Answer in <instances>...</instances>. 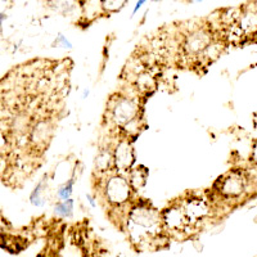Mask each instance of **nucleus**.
I'll list each match as a JSON object with an SVG mask.
<instances>
[{"label": "nucleus", "mask_w": 257, "mask_h": 257, "mask_svg": "<svg viewBox=\"0 0 257 257\" xmlns=\"http://www.w3.org/2000/svg\"><path fill=\"white\" fill-rule=\"evenodd\" d=\"M135 114V105L132 100H121L114 109V117L117 122L126 123L133 120Z\"/></svg>", "instance_id": "7ed1b4c3"}, {"label": "nucleus", "mask_w": 257, "mask_h": 257, "mask_svg": "<svg viewBox=\"0 0 257 257\" xmlns=\"http://www.w3.org/2000/svg\"><path fill=\"white\" fill-rule=\"evenodd\" d=\"M107 196L113 203H123L130 196V187L125 179L114 176L107 184Z\"/></svg>", "instance_id": "f257e3e1"}, {"label": "nucleus", "mask_w": 257, "mask_h": 257, "mask_svg": "<svg viewBox=\"0 0 257 257\" xmlns=\"http://www.w3.org/2000/svg\"><path fill=\"white\" fill-rule=\"evenodd\" d=\"M134 162V155H133L132 147L128 143L122 142L118 144L116 151V164L121 170H127Z\"/></svg>", "instance_id": "f03ea898"}, {"label": "nucleus", "mask_w": 257, "mask_h": 257, "mask_svg": "<svg viewBox=\"0 0 257 257\" xmlns=\"http://www.w3.org/2000/svg\"><path fill=\"white\" fill-rule=\"evenodd\" d=\"M222 192L229 196H238L243 192V180L239 176H231L224 180L222 184Z\"/></svg>", "instance_id": "20e7f679"}]
</instances>
